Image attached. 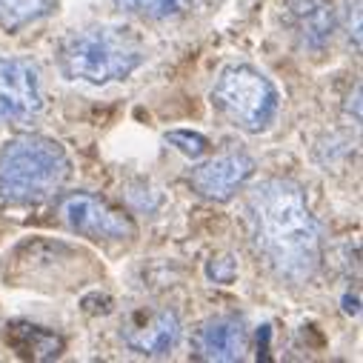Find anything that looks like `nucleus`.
I'll return each mask as SVG.
<instances>
[{"instance_id":"obj_9","label":"nucleus","mask_w":363,"mask_h":363,"mask_svg":"<svg viewBox=\"0 0 363 363\" xmlns=\"http://www.w3.org/2000/svg\"><path fill=\"white\" fill-rule=\"evenodd\" d=\"M123 340L138 354L163 357L180 340V318L172 309H155L149 315H138L123 329Z\"/></svg>"},{"instance_id":"obj_11","label":"nucleus","mask_w":363,"mask_h":363,"mask_svg":"<svg viewBox=\"0 0 363 363\" xmlns=\"http://www.w3.org/2000/svg\"><path fill=\"white\" fill-rule=\"evenodd\" d=\"M57 0H0V26L15 32L55 12Z\"/></svg>"},{"instance_id":"obj_7","label":"nucleus","mask_w":363,"mask_h":363,"mask_svg":"<svg viewBox=\"0 0 363 363\" xmlns=\"http://www.w3.org/2000/svg\"><path fill=\"white\" fill-rule=\"evenodd\" d=\"M255 172V160L243 152H229L220 157H212L206 163H201L198 169H192L189 184L192 189L206 198V201H229Z\"/></svg>"},{"instance_id":"obj_12","label":"nucleus","mask_w":363,"mask_h":363,"mask_svg":"<svg viewBox=\"0 0 363 363\" xmlns=\"http://www.w3.org/2000/svg\"><path fill=\"white\" fill-rule=\"evenodd\" d=\"M189 0H115V6L126 15H138L146 21H166L186 12Z\"/></svg>"},{"instance_id":"obj_3","label":"nucleus","mask_w":363,"mask_h":363,"mask_svg":"<svg viewBox=\"0 0 363 363\" xmlns=\"http://www.w3.org/2000/svg\"><path fill=\"white\" fill-rule=\"evenodd\" d=\"M143 60L146 46L132 26H89L57 46L60 74L92 86L126 80Z\"/></svg>"},{"instance_id":"obj_6","label":"nucleus","mask_w":363,"mask_h":363,"mask_svg":"<svg viewBox=\"0 0 363 363\" xmlns=\"http://www.w3.org/2000/svg\"><path fill=\"white\" fill-rule=\"evenodd\" d=\"M43 106L38 66L26 57L0 55V126L32 121Z\"/></svg>"},{"instance_id":"obj_2","label":"nucleus","mask_w":363,"mask_h":363,"mask_svg":"<svg viewBox=\"0 0 363 363\" xmlns=\"http://www.w3.org/2000/svg\"><path fill=\"white\" fill-rule=\"evenodd\" d=\"M72 174L66 149L46 135H18L0 146V201L38 206L55 198Z\"/></svg>"},{"instance_id":"obj_10","label":"nucleus","mask_w":363,"mask_h":363,"mask_svg":"<svg viewBox=\"0 0 363 363\" xmlns=\"http://www.w3.org/2000/svg\"><path fill=\"white\" fill-rule=\"evenodd\" d=\"M335 23L337 21L329 0H292L286 6V26L292 38L309 52H320L332 40Z\"/></svg>"},{"instance_id":"obj_1","label":"nucleus","mask_w":363,"mask_h":363,"mask_svg":"<svg viewBox=\"0 0 363 363\" xmlns=\"http://www.w3.org/2000/svg\"><path fill=\"white\" fill-rule=\"evenodd\" d=\"M249 220L257 252L281 281L303 284L318 272L323 232L295 180H260L249 192Z\"/></svg>"},{"instance_id":"obj_5","label":"nucleus","mask_w":363,"mask_h":363,"mask_svg":"<svg viewBox=\"0 0 363 363\" xmlns=\"http://www.w3.org/2000/svg\"><path fill=\"white\" fill-rule=\"evenodd\" d=\"M57 215L72 232L86 235L92 240H132L138 235L135 220L123 209L112 206L109 201L92 192L63 195L57 203Z\"/></svg>"},{"instance_id":"obj_8","label":"nucleus","mask_w":363,"mask_h":363,"mask_svg":"<svg viewBox=\"0 0 363 363\" xmlns=\"http://www.w3.org/2000/svg\"><path fill=\"white\" fill-rule=\"evenodd\" d=\"M195 352L198 357L212 363L243 360L249 352V332L240 318H232V315L209 318L206 323H201L195 335Z\"/></svg>"},{"instance_id":"obj_14","label":"nucleus","mask_w":363,"mask_h":363,"mask_svg":"<svg viewBox=\"0 0 363 363\" xmlns=\"http://www.w3.org/2000/svg\"><path fill=\"white\" fill-rule=\"evenodd\" d=\"M346 18H349V38L354 40V46L360 49V0H349V12H346Z\"/></svg>"},{"instance_id":"obj_15","label":"nucleus","mask_w":363,"mask_h":363,"mask_svg":"<svg viewBox=\"0 0 363 363\" xmlns=\"http://www.w3.org/2000/svg\"><path fill=\"white\" fill-rule=\"evenodd\" d=\"M357 303H360L357 298H349V295L343 298V309H346L349 315H357V312H360V309H357Z\"/></svg>"},{"instance_id":"obj_13","label":"nucleus","mask_w":363,"mask_h":363,"mask_svg":"<svg viewBox=\"0 0 363 363\" xmlns=\"http://www.w3.org/2000/svg\"><path fill=\"white\" fill-rule=\"evenodd\" d=\"M166 143H172L177 152H184L186 157H201V155H206V149H209V140H206L203 135H198V132H184V129L169 132V135H166Z\"/></svg>"},{"instance_id":"obj_4","label":"nucleus","mask_w":363,"mask_h":363,"mask_svg":"<svg viewBox=\"0 0 363 363\" xmlns=\"http://www.w3.org/2000/svg\"><path fill=\"white\" fill-rule=\"evenodd\" d=\"M212 106L240 132H266L281 112V92L249 63L226 66L212 89Z\"/></svg>"}]
</instances>
